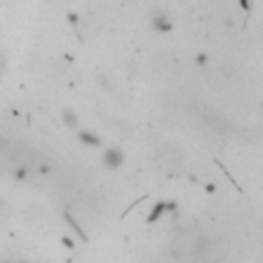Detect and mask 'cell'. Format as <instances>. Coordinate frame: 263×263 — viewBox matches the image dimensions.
I'll return each mask as SVG.
<instances>
[{"mask_svg": "<svg viewBox=\"0 0 263 263\" xmlns=\"http://www.w3.org/2000/svg\"><path fill=\"white\" fill-rule=\"evenodd\" d=\"M103 165L107 167V169H111V171H115V169H119L121 165H123V161H125V155H123V150L121 148H117V146H111V148H107L105 152H103Z\"/></svg>", "mask_w": 263, "mask_h": 263, "instance_id": "1", "label": "cell"}, {"mask_svg": "<svg viewBox=\"0 0 263 263\" xmlns=\"http://www.w3.org/2000/svg\"><path fill=\"white\" fill-rule=\"evenodd\" d=\"M150 27L157 33H171V29H173L171 19H169V15L165 11H155V15L150 19Z\"/></svg>", "mask_w": 263, "mask_h": 263, "instance_id": "2", "label": "cell"}, {"mask_svg": "<svg viewBox=\"0 0 263 263\" xmlns=\"http://www.w3.org/2000/svg\"><path fill=\"white\" fill-rule=\"evenodd\" d=\"M177 202H159L152 210H150V214H148V222H157L163 214H177Z\"/></svg>", "mask_w": 263, "mask_h": 263, "instance_id": "3", "label": "cell"}, {"mask_svg": "<svg viewBox=\"0 0 263 263\" xmlns=\"http://www.w3.org/2000/svg\"><path fill=\"white\" fill-rule=\"evenodd\" d=\"M76 136H78V140H80L84 146H101V138L95 136L93 132H89V129H78Z\"/></svg>", "mask_w": 263, "mask_h": 263, "instance_id": "4", "label": "cell"}, {"mask_svg": "<svg viewBox=\"0 0 263 263\" xmlns=\"http://www.w3.org/2000/svg\"><path fill=\"white\" fill-rule=\"evenodd\" d=\"M62 121H64V125H66V127L76 129V127H78V115H76V111H74V109H64V113H62Z\"/></svg>", "mask_w": 263, "mask_h": 263, "instance_id": "5", "label": "cell"}, {"mask_svg": "<svg viewBox=\"0 0 263 263\" xmlns=\"http://www.w3.org/2000/svg\"><path fill=\"white\" fill-rule=\"evenodd\" d=\"M64 218H66V220H68V222H70V226H72V228H74V232H76V234H78V236H80V238H82V240H86V234H84V230H82V228H80V226H78V222H76V220H72V218H70V214H66V216H64Z\"/></svg>", "mask_w": 263, "mask_h": 263, "instance_id": "6", "label": "cell"}, {"mask_svg": "<svg viewBox=\"0 0 263 263\" xmlns=\"http://www.w3.org/2000/svg\"><path fill=\"white\" fill-rule=\"evenodd\" d=\"M27 177H29V169H27V167H17L15 179H17V181H27Z\"/></svg>", "mask_w": 263, "mask_h": 263, "instance_id": "7", "label": "cell"}, {"mask_svg": "<svg viewBox=\"0 0 263 263\" xmlns=\"http://www.w3.org/2000/svg\"><path fill=\"white\" fill-rule=\"evenodd\" d=\"M208 60H210V58H208V54H198L195 64H198V66H206V64H208Z\"/></svg>", "mask_w": 263, "mask_h": 263, "instance_id": "8", "label": "cell"}, {"mask_svg": "<svg viewBox=\"0 0 263 263\" xmlns=\"http://www.w3.org/2000/svg\"><path fill=\"white\" fill-rule=\"evenodd\" d=\"M68 23H70L72 27H78V15H76V13H70V15H68Z\"/></svg>", "mask_w": 263, "mask_h": 263, "instance_id": "9", "label": "cell"}, {"mask_svg": "<svg viewBox=\"0 0 263 263\" xmlns=\"http://www.w3.org/2000/svg\"><path fill=\"white\" fill-rule=\"evenodd\" d=\"M62 243H64V245H68V249H72V247H74L72 238H68V236H64V238H62Z\"/></svg>", "mask_w": 263, "mask_h": 263, "instance_id": "10", "label": "cell"}, {"mask_svg": "<svg viewBox=\"0 0 263 263\" xmlns=\"http://www.w3.org/2000/svg\"><path fill=\"white\" fill-rule=\"evenodd\" d=\"M238 3H240V7H243L245 11H249V0H238Z\"/></svg>", "mask_w": 263, "mask_h": 263, "instance_id": "11", "label": "cell"}]
</instances>
